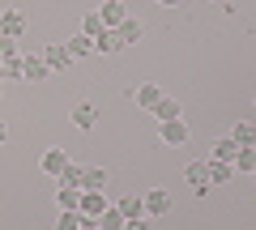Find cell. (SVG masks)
Returning a JSON list of instances; mask_svg holds the SVG:
<instances>
[{"label": "cell", "mask_w": 256, "mask_h": 230, "mask_svg": "<svg viewBox=\"0 0 256 230\" xmlns=\"http://www.w3.org/2000/svg\"><path fill=\"white\" fill-rule=\"evenodd\" d=\"M38 55H43V64L52 68V73H68V64H73V55H68V47H64V43H47Z\"/></svg>", "instance_id": "1"}, {"label": "cell", "mask_w": 256, "mask_h": 230, "mask_svg": "<svg viewBox=\"0 0 256 230\" xmlns=\"http://www.w3.org/2000/svg\"><path fill=\"white\" fill-rule=\"evenodd\" d=\"M64 166H68V149H43V158H38V171H43V175L60 179Z\"/></svg>", "instance_id": "2"}, {"label": "cell", "mask_w": 256, "mask_h": 230, "mask_svg": "<svg viewBox=\"0 0 256 230\" xmlns=\"http://www.w3.org/2000/svg\"><path fill=\"white\" fill-rule=\"evenodd\" d=\"M22 30H26V13L22 9H4L0 13V34L4 38H22Z\"/></svg>", "instance_id": "3"}, {"label": "cell", "mask_w": 256, "mask_h": 230, "mask_svg": "<svg viewBox=\"0 0 256 230\" xmlns=\"http://www.w3.org/2000/svg\"><path fill=\"white\" fill-rule=\"evenodd\" d=\"M184 179H188V184H192V192H196V196H205V192H210V175H205V162H188V166H184Z\"/></svg>", "instance_id": "4"}, {"label": "cell", "mask_w": 256, "mask_h": 230, "mask_svg": "<svg viewBox=\"0 0 256 230\" xmlns=\"http://www.w3.org/2000/svg\"><path fill=\"white\" fill-rule=\"evenodd\" d=\"M141 201H146V213H150V218H166V213H171V196H166L162 188H154V192H146Z\"/></svg>", "instance_id": "5"}, {"label": "cell", "mask_w": 256, "mask_h": 230, "mask_svg": "<svg viewBox=\"0 0 256 230\" xmlns=\"http://www.w3.org/2000/svg\"><path fill=\"white\" fill-rule=\"evenodd\" d=\"M52 77V68L43 64V55H26L22 60V81H47Z\"/></svg>", "instance_id": "6"}, {"label": "cell", "mask_w": 256, "mask_h": 230, "mask_svg": "<svg viewBox=\"0 0 256 230\" xmlns=\"http://www.w3.org/2000/svg\"><path fill=\"white\" fill-rule=\"evenodd\" d=\"M150 115H154L158 124H166V120H184V107H180L175 98H166V94H162V98L154 102V111H150Z\"/></svg>", "instance_id": "7"}, {"label": "cell", "mask_w": 256, "mask_h": 230, "mask_svg": "<svg viewBox=\"0 0 256 230\" xmlns=\"http://www.w3.org/2000/svg\"><path fill=\"white\" fill-rule=\"evenodd\" d=\"M98 17H102V26H107V30H116L120 21L128 17V9H124V4H120V0H102V9H98Z\"/></svg>", "instance_id": "8"}, {"label": "cell", "mask_w": 256, "mask_h": 230, "mask_svg": "<svg viewBox=\"0 0 256 230\" xmlns=\"http://www.w3.org/2000/svg\"><path fill=\"white\" fill-rule=\"evenodd\" d=\"M116 34H120V43H124V47H132V43H141V34H146V26H141L137 17H124V21L116 26Z\"/></svg>", "instance_id": "9"}, {"label": "cell", "mask_w": 256, "mask_h": 230, "mask_svg": "<svg viewBox=\"0 0 256 230\" xmlns=\"http://www.w3.org/2000/svg\"><path fill=\"white\" fill-rule=\"evenodd\" d=\"M235 154H239V145L230 137H222V141L210 145V162H230V166H235Z\"/></svg>", "instance_id": "10"}, {"label": "cell", "mask_w": 256, "mask_h": 230, "mask_svg": "<svg viewBox=\"0 0 256 230\" xmlns=\"http://www.w3.org/2000/svg\"><path fill=\"white\" fill-rule=\"evenodd\" d=\"M162 141L166 145H188V124L184 120H166L162 124Z\"/></svg>", "instance_id": "11"}, {"label": "cell", "mask_w": 256, "mask_h": 230, "mask_svg": "<svg viewBox=\"0 0 256 230\" xmlns=\"http://www.w3.org/2000/svg\"><path fill=\"white\" fill-rule=\"evenodd\" d=\"M102 209H107V196H102V192H82V205H77V213H86V218H98Z\"/></svg>", "instance_id": "12"}, {"label": "cell", "mask_w": 256, "mask_h": 230, "mask_svg": "<svg viewBox=\"0 0 256 230\" xmlns=\"http://www.w3.org/2000/svg\"><path fill=\"white\" fill-rule=\"evenodd\" d=\"M120 47H124V43H120V34H116V30H107V26H102V34L94 38V55H116Z\"/></svg>", "instance_id": "13"}, {"label": "cell", "mask_w": 256, "mask_h": 230, "mask_svg": "<svg viewBox=\"0 0 256 230\" xmlns=\"http://www.w3.org/2000/svg\"><path fill=\"white\" fill-rule=\"evenodd\" d=\"M205 175H210V184H230V179H235V166L230 162H210V158H205Z\"/></svg>", "instance_id": "14"}, {"label": "cell", "mask_w": 256, "mask_h": 230, "mask_svg": "<svg viewBox=\"0 0 256 230\" xmlns=\"http://www.w3.org/2000/svg\"><path fill=\"white\" fill-rule=\"evenodd\" d=\"M116 209L124 213V222H132V218H146V201H141V196H120V201H116Z\"/></svg>", "instance_id": "15"}, {"label": "cell", "mask_w": 256, "mask_h": 230, "mask_svg": "<svg viewBox=\"0 0 256 230\" xmlns=\"http://www.w3.org/2000/svg\"><path fill=\"white\" fill-rule=\"evenodd\" d=\"M73 124H77L82 132H90L94 124H98V111H94L90 102H77V107H73Z\"/></svg>", "instance_id": "16"}, {"label": "cell", "mask_w": 256, "mask_h": 230, "mask_svg": "<svg viewBox=\"0 0 256 230\" xmlns=\"http://www.w3.org/2000/svg\"><path fill=\"white\" fill-rule=\"evenodd\" d=\"M132 98H137V107H146V111H154V102L162 98V90H158L154 81H141V85H137V94H132Z\"/></svg>", "instance_id": "17"}, {"label": "cell", "mask_w": 256, "mask_h": 230, "mask_svg": "<svg viewBox=\"0 0 256 230\" xmlns=\"http://www.w3.org/2000/svg\"><path fill=\"white\" fill-rule=\"evenodd\" d=\"M230 141H235L239 149H256V124H235V128H230Z\"/></svg>", "instance_id": "18"}, {"label": "cell", "mask_w": 256, "mask_h": 230, "mask_svg": "<svg viewBox=\"0 0 256 230\" xmlns=\"http://www.w3.org/2000/svg\"><path fill=\"white\" fill-rule=\"evenodd\" d=\"M102 188H107V171H102V166H86L82 192H102Z\"/></svg>", "instance_id": "19"}, {"label": "cell", "mask_w": 256, "mask_h": 230, "mask_svg": "<svg viewBox=\"0 0 256 230\" xmlns=\"http://www.w3.org/2000/svg\"><path fill=\"white\" fill-rule=\"evenodd\" d=\"M64 47H68V55H73V60H86V55H94V38H86V34H73Z\"/></svg>", "instance_id": "20"}, {"label": "cell", "mask_w": 256, "mask_h": 230, "mask_svg": "<svg viewBox=\"0 0 256 230\" xmlns=\"http://www.w3.org/2000/svg\"><path fill=\"white\" fill-rule=\"evenodd\" d=\"M82 179H86V166H82V162H73V158H68V166H64V175H60V184H64V188H82Z\"/></svg>", "instance_id": "21"}, {"label": "cell", "mask_w": 256, "mask_h": 230, "mask_svg": "<svg viewBox=\"0 0 256 230\" xmlns=\"http://www.w3.org/2000/svg\"><path fill=\"white\" fill-rule=\"evenodd\" d=\"M120 226H124V213H120L116 205H107V209L98 213V230H120Z\"/></svg>", "instance_id": "22"}, {"label": "cell", "mask_w": 256, "mask_h": 230, "mask_svg": "<svg viewBox=\"0 0 256 230\" xmlns=\"http://www.w3.org/2000/svg\"><path fill=\"white\" fill-rule=\"evenodd\" d=\"M56 201H60V209H68V213H73L77 205H82V188H64V184H60V192H56Z\"/></svg>", "instance_id": "23"}, {"label": "cell", "mask_w": 256, "mask_h": 230, "mask_svg": "<svg viewBox=\"0 0 256 230\" xmlns=\"http://www.w3.org/2000/svg\"><path fill=\"white\" fill-rule=\"evenodd\" d=\"M252 166H256V149H239L235 154V175H252Z\"/></svg>", "instance_id": "24"}, {"label": "cell", "mask_w": 256, "mask_h": 230, "mask_svg": "<svg viewBox=\"0 0 256 230\" xmlns=\"http://www.w3.org/2000/svg\"><path fill=\"white\" fill-rule=\"evenodd\" d=\"M82 34H86V38H98V34H102V17H98V9L82 17Z\"/></svg>", "instance_id": "25"}, {"label": "cell", "mask_w": 256, "mask_h": 230, "mask_svg": "<svg viewBox=\"0 0 256 230\" xmlns=\"http://www.w3.org/2000/svg\"><path fill=\"white\" fill-rule=\"evenodd\" d=\"M0 81H22V60L13 55V60H4V68H0Z\"/></svg>", "instance_id": "26"}, {"label": "cell", "mask_w": 256, "mask_h": 230, "mask_svg": "<svg viewBox=\"0 0 256 230\" xmlns=\"http://www.w3.org/2000/svg\"><path fill=\"white\" fill-rule=\"evenodd\" d=\"M77 226H82V213H77V209H73V213L64 209V213H60V222H56V230H77Z\"/></svg>", "instance_id": "27"}, {"label": "cell", "mask_w": 256, "mask_h": 230, "mask_svg": "<svg viewBox=\"0 0 256 230\" xmlns=\"http://www.w3.org/2000/svg\"><path fill=\"white\" fill-rule=\"evenodd\" d=\"M18 55V38H4L0 34V60H13Z\"/></svg>", "instance_id": "28"}, {"label": "cell", "mask_w": 256, "mask_h": 230, "mask_svg": "<svg viewBox=\"0 0 256 230\" xmlns=\"http://www.w3.org/2000/svg\"><path fill=\"white\" fill-rule=\"evenodd\" d=\"M120 230H150V222H146V218H132V222H124Z\"/></svg>", "instance_id": "29"}, {"label": "cell", "mask_w": 256, "mask_h": 230, "mask_svg": "<svg viewBox=\"0 0 256 230\" xmlns=\"http://www.w3.org/2000/svg\"><path fill=\"white\" fill-rule=\"evenodd\" d=\"M4 141H9V128H4V124H0V145H4Z\"/></svg>", "instance_id": "30"}, {"label": "cell", "mask_w": 256, "mask_h": 230, "mask_svg": "<svg viewBox=\"0 0 256 230\" xmlns=\"http://www.w3.org/2000/svg\"><path fill=\"white\" fill-rule=\"evenodd\" d=\"M158 4H166V9H171V4H180V0H158Z\"/></svg>", "instance_id": "31"}, {"label": "cell", "mask_w": 256, "mask_h": 230, "mask_svg": "<svg viewBox=\"0 0 256 230\" xmlns=\"http://www.w3.org/2000/svg\"><path fill=\"white\" fill-rule=\"evenodd\" d=\"M77 230H98V226H77Z\"/></svg>", "instance_id": "32"}, {"label": "cell", "mask_w": 256, "mask_h": 230, "mask_svg": "<svg viewBox=\"0 0 256 230\" xmlns=\"http://www.w3.org/2000/svg\"><path fill=\"white\" fill-rule=\"evenodd\" d=\"M0 94H4V81H0Z\"/></svg>", "instance_id": "33"}, {"label": "cell", "mask_w": 256, "mask_h": 230, "mask_svg": "<svg viewBox=\"0 0 256 230\" xmlns=\"http://www.w3.org/2000/svg\"><path fill=\"white\" fill-rule=\"evenodd\" d=\"M0 68H4V60H0Z\"/></svg>", "instance_id": "34"}, {"label": "cell", "mask_w": 256, "mask_h": 230, "mask_svg": "<svg viewBox=\"0 0 256 230\" xmlns=\"http://www.w3.org/2000/svg\"><path fill=\"white\" fill-rule=\"evenodd\" d=\"M252 175H256V166H252Z\"/></svg>", "instance_id": "35"}]
</instances>
